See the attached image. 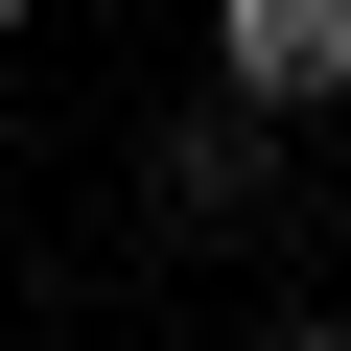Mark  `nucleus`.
<instances>
[{
  "mask_svg": "<svg viewBox=\"0 0 351 351\" xmlns=\"http://www.w3.org/2000/svg\"><path fill=\"white\" fill-rule=\"evenodd\" d=\"M211 94L234 117H351V0H211Z\"/></svg>",
  "mask_w": 351,
  "mask_h": 351,
  "instance_id": "1",
  "label": "nucleus"
},
{
  "mask_svg": "<svg viewBox=\"0 0 351 351\" xmlns=\"http://www.w3.org/2000/svg\"><path fill=\"white\" fill-rule=\"evenodd\" d=\"M258 188H281V117H234V94H211V117H164V211H211V234H234Z\"/></svg>",
  "mask_w": 351,
  "mask_h": 351,
  "instance_id": "2",
  "label": "nucleus"
},
{
  "mask_svg": "<svg viewBox=\"0 0 351 351\" xmlns=\"http://www.w3.org/2000/svg\"><path fill=\"white\" fill-rule=\"evenodd\" d=\"M258 351H351V328H328V304H304V328H258Z\"/></svg>",
  "mask_w": 351,
  "mask_h": 351,
  "instance_id": "3",
  "label": "nucleus"
},
{
  "mask_svg": "<svg viewBox=\"0 0 351 351\" xmlns=\"http://www.w3.org/2000/svg\"><path fill=\"white\" fill-rule=\"evenodd\" d=\"M0 24H47V0H0Z\"/></svg>",
  "mask_w": 351,
  "mask_h": 351,
  "instance_id": "4",
  "label": "nucleus"
}]
</instances>
